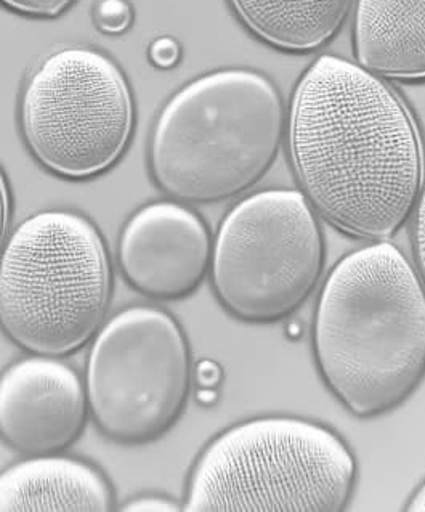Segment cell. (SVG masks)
Instances as JSON below:
<instances>
[{"instance_id":"6da1fadb","label":"cell","mask_w":425,"mask_h":512,"mask_svg":"<svg viewBox=\"0 0 425 512\" xmlns=\"http://www.w3.org/2000/svg\"><path fill=\"white\" fill-rule=\"evenodd\" d=\"M289 150L308 203L361 240H389L424 188V145L413 114L395 90L344 58L324 55L300 79Z\"/></svg>"},{"instance_id":"7a4b0ae2","label":"cell","mask_w":425,"mask_h":512,"mask_svg":"<svg viewBox=\"0 0 425 512\" xmlns=\"http://www.w3.org/2000/svg\"><path fill=\"white\" fill-rule=\"evenodd\" d=\"M313 355L352 415H385L425 376V286L405 254L379 241L329 273L316 304Z\"/></svg>"},{"instance_id":"3957f363","label":"cell","mask_w":425,"mask_h":512,"mask_svg":"<svg viewBox=\"0 0 425 512\" xmlns=\"http://www.w3.org/2000/svg\"><path fill=\"white\" fill-rule=\"evenodd\" d=\"M283 137V98L272 82L254 71H217L164 106L151 140V174L177 200H230L264 179Z\"/></svg>"},{"instance_id":"277c9868","label":"cell","mask_w":425,"mask_h":512,"mask_svg":"<svg viewBox=\"0 0 425 512\" xmlns=\"http://www.w3.org/2000/svg\"><path fill=\"white\" fill-rule=\"evenodd\" d=\"M357 479V460L331 427L300 416H257L204 448L188 480L185 509L344 511Z\"/></svg>"},{"instance_id":"5b68a950","label":"cell","mask_w":425,"mask_h":512,"mask_svg":"<svg viewBox=\"0 0 425 512\" xmlns=\"http://www.w3.org/2000/svg\"><path fill=\"white\" fill-rule=\"evenodd\" d=\"M111 286L94 224L76 212H39L0 254V328L31 354H73L102 328Z\"/></svg>"},{"instance_id":"8992f818","label":"cell","mask_w":425,"mask_h":512,"mask_svg":"<svg viewBox=\"0 0 425 512\" xmlns=\"http://www.w3.org/2000/svg\"><path fill=\"white\" fill-rule=\"evenodd\" d=\"M220 304L246 323H275L320 283L324 238L310 203L294 190H265L236 204L212 252Z\"/></svg>"},{"instance_id":"52a82bcc","label":"cell","mask_w":425,"mask_h":512,"mask_svg":"<svg viewBox=\"0 0 425 512\" xmlns=\"http://www.w3.org/2000/svg\"><path fill=\"white\" fill-rule=\"evenodd\" d=\"M21 126L42 166L66 179L108 171L126 151L134 105L118 66L95 50L65 49L26 84Z\"/></svg>"},{"instance_id":"ba28073f","label":"cell","mask_w":425,"mask_h":512,"mask_svg":"<svg viewBox=\"0 0 425 512\" xmlns=\"http://www.w3.org/2000/svg\"><path fill=\"white\" fill-rule=\"evenodd\" d=\"M193 363L179 323L154 307H129L98 333L87 363V399L100 431L121 443L166 434L190 394Z\"/></svg>"},{"instance_id":"9c48e42d","label":"cell","mask_w":425,"mask_h":512,"mask_svg":"<svg viewBox=\"0 0 425 512\" xmlns=\"http://www.w3.org/2000/svg\"><path fill=\"white\" fill-rule=\"evenodd\" d=\"M79 374L57 357L21 358L0 374V439L25 455L73 445L89 413Z\"/></svg>"},{"instance_id":"30bf717a","label":"cell","mask_w":425,"mask_h":512,"mask_svg":"<svg viewBox=\"0 0 425 512\" xmlns=\"http://www.w3.org/2000/svg\"><path fill=\"white\" fill-rule=\"evenodd\" d=\"M211 261V235L203 219L170 201L135 212L119 240V264L127 281L153 299L190 296Z\"/></svg>"},{"instance_id":"8fae6325","label":"cell","mask_w":425,"mask_h":512,"mask_svg":"<svg viewBox=\"0 0 425 512\" xmlns=\"http://www.w3.org/2000/svg\"><path fill=\"white\" fill-rule=\"evenodd\" d=\"M113 488L87 461L36 455L0 472V512H106Z\"/></svg>"},{"instance_id":"7c38bea8","label":"cell","mask_w":425,"mask_h":512,"mask_svg":"<svg viewBox=\"0 0 425 512\" xmlns=\"http://www.w3.org/2000/svg\"><path fill=\"white\" fill-rule=\"evenodd\" d=\"M355 52L371 73L425 81V0H358Z\"/></svg>"},{"instance_id":"4fadbf2b","label":"cell","mask_w":425,"mask_h":512,"mask_svg":"<svg viewBox=\"0 0 425 512\" xmlns=\"http://www.w3.org/2000/svg\"><path fill=\"white\" fill-rule=\"evenodd\" d=\"M353 0H231L252 34L288 52H310L331 41Z\"/></svg>"},{"instance_id":"5bb4252c","label":"cell","mask_w":425,"mask_h":512,"mask_svg":"<svg viewBox=\"0 0 425 512\" xmlns=\"http://www.w3.org/2000/svg\"><path fill=\"white\" fill-rule=\"evenodd\" d=\"M95 20L103 33H124L132 21L130 5L126 0H102L95 12Z\"/></svg>"},{"instance_id":"9a60e30c","label":"cell","mask_w":425,"mask_h":512,"mask_svg":"<svg viewBox=\"0 0 425 512\" xmlns=\"http://www.w3.org/2000/svg\"><path fill=\"white\" fill-rule=\"evenodd\" d=\"M0 4L31 17L50 18L68 9L73 0H0Z\"/></svg>"},{"instance_id":"2e32d148","label":"cell","mask_w":425,"mask_h":512,"mask_svg":"<svg viewBox=\"0 0 425 512\" xmlns=\"http://www.w3.org/2000/svg\"><path fill=\"white\" fill-rule=\"evenodd\" d=\"M414 256H416L417 270L419 277L425 286V187L422 188L421 196L416 204L413 227Z\"/></svg>"},{"instance_id":"e0dca14e","label":"cell","mask_w":425,"mask_h":512,"mask_svg":"<svg viewBox=\"0 0 425 512\" xmlns=\"http://www.w3.org/2000/svg\"><path fill=\"white\" fill-rule=\"evenodd\" d=\"M151 60L159 68H172L179 61L180 47L174 39L162 37L151 45Z\"/></svg>"},{"instance_id":"ac0fdd59","label":"cell","mask_w":425,"mask_h":512,"mask_svg":"<svg viewBox=\"0 0 425 512\" xmlns=\"http://www.w3.org/2000/svg\"><path fill=\"white\" fill-rule=\"evenodd\" d=\"M122 509L134 512H174L180 511V506L175 501L169 500V498L153 495L135 498V500L129 501Z\"/></svg>"},{"instance_id":"d6986e66","label":"cell","mask_w":425,"mask_h":512,"mask_svg":"<svg viewBox=\"0 0 425 512\" xmlns=\"http://www.w3.org/2000/svg\"><path fill=\"white\" fill-rule=\"evenodd\" d=\"M195 376L199 389H217L222 381V370L212 360H203L196 366Z\"/></svg>"},{"instance_id":"ffe728a7","label":"cell","mask_w":425,"mask_h":512,"mask_svg":"<svg viewBox=\"0 0 425 512\" xmlns=\"http://www.w3.org/2000/svg\"><path fill=\"white\" fill-rule=\"evenodd\" d=\"M10 222V196L4 174L0 171V251L4 246L5 236L9 232Z\"/></svg>"},{"instance_id":"44dd1931","label":"cell","mask_w":425,"mask_h":512,"mask_svg":"<svg viewBox=\"0 0 425 512\" xmlns=\"http://www.w3.org/2000/svg\"><path fill=\"white\" fill-rule=\"evenodd\" d=\"M406 511L425 512V480L409 498Z\"/></svg>"},{"instance_id":"7402d4cb","label":"cell","mask_w":425,"mask_h":512,"mask_svg":"<svg viewBox=\"0 0 425 512\" xmlns=\"http://www.w3.org/2000/svg\"><path fill=\"white\" fill-rule=\"evenodd\" d=\"M217 399V389H199L198 400L201 403H212Z\"/></svg>"}]
</instances>
